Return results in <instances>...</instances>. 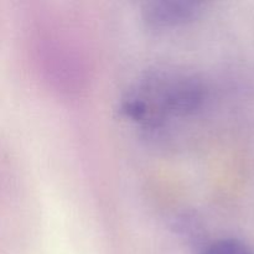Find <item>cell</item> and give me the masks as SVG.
Segmentation results:
<instances>
[{"instance_id": "cell-1", "label": "cell", "mask_w": 254, "mask_h": 254, "mask_svg": "<svg viewBox=\"0 0 254 254\" xmlns=\"http://www.w3.org/2000/svg\"><path fill=\"white\" fill-rule=\"evenodd\" d=\"M202 92L190 77L173 72H160L146 77L128 94L123 112L138 122L155 124L166 116H180L197 108Z\"/></svg>"}, {"instance_id": "cell-2", "label": "cell", "mask_w": 254, "mask_h": 254, "mask_svg": "<svg viewBox=\"0 0 254 254\" xmlns=\"http://www.w3.org/2000/svg\"><path fill=\"white\" fill-rule=\"evenodd\" d=\"M200 6L196 1H149L143 7V19L150 29H168L192 20Z\"/></svg>"}, {"instance_id": "cell-3", "label": "cell", "mask_w": 254, "mask_h": 254, "mask_svg": "<svg viewBox=\"0 0 254 254\" xmlns=\"http://www.w3.org/2000/svg\"><path fill=\"white\" fill-rule=\"evenodd\" d=\"M201 254H254V252L242 242L235 240H223L208 246Z\"/></svg>"}]
</instances>
